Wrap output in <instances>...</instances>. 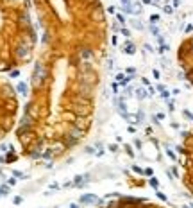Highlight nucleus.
<instances>
[{
	"label": "nucleus",
	"instance_id": "423d86ee",
	"mask_svg": "<svg viewBox=\"0 0 193 208\" xmlns=\"http://www.w3.org/2000/svg\"><path fill=\"white\" fill-rule=\"evenodd\" d=\"M70 208H79V206H77V205H72V206H70Z\"/></svg>",
	"mask_w": 193,
	"mask_h": 208
},
{
	"label": "nucleus",
	"instance_id": "7ed1b4c3",
	"mask_svg": "<svg viewBox=\"0 0 193 208\" xmlns=\"http://www.w3.org/2000/svg\"><path fill=\"white\" fill-rule=\"evenodd\" d=\"M18 117V97L15 88L0 77V140L13 131Z\"/></svg>",
	"mask_w": 193,
	"mask_h": 208
},
{
	"label": "nucleus",
	"instance_id": "20e7f679",
	"mask_svg": "<svg viewBox=\"0 0 193 208\" xmlns=\"http://www.w3.org/2000/svg\"><path fill=\"white\" fill-rule=\"evenodd\" d=\"M179 154H181V179L182 185L186 187L191 196H193V133H186L181 147H179Z\"/></svg>",
	"mask_w": 193,
	"mask_h": 208
},
{
	"label": "nucleus",
	"instance_id": "f03ea898",
	"mask_svg": "<svg viewBox=\"0 0 193 208\" xmlns=\"http://www.w3.org/2000/svg\"><path fill=\"white\" fill-rule=\"evenodd\" d=\"M36 29L25 0H0V72L29 65L36 50Z\"/></svg>",
	"mask_w": 193,
	"mask_h": 208
},
{
	"label": "nucleus",
	"instance_id": "f257e3e1",
	"mask_svg": "<svg viewBox=\"0 0 193 208\" xmlns=\"http://www.w3.org/2000/svg\"><path fill=\"white\" fill-rule=\"evenodd\" d=\"M45 34L16 138L25 156L57 160L88 136L95 117L107 20L100 0H32Z\"/></svg>",
	"mask_w": 193,
	"mask_h": 208
},
{
	"label": "nucleus",
	"instance_id": "39448f33",
	"mask_svg": "<svg viewBox=\"0 0 193 208\" xmlns=\"http://www.w3.org/2000/svg\"><path fill=\"white\" fill-rule=\"evenodd\" d=\"M177 63L181 66L184 77L193 86V34L186 36L177 47Z\"/></svg>",
	"mask_w": 193,
	"mask_h": 208
}]
</instances>
